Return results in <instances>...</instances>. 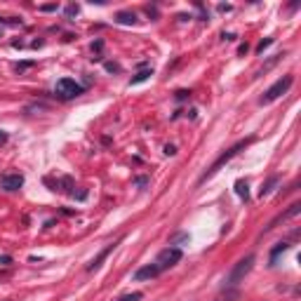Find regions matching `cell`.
<instances>
[{
  "label": "cell",
  "instance_id": "1",
  "mask_svg": "<svg viewBox=\"0 0 301 301\" xmlns=\"http://www.w3.org/2000/svg\"><path fill=\"white\" fill-rule=\"evenodd\" d=\"M249 144H252V139L238 141V144H236V146H233V149H228V150H226V153H221V155H219V158H216V160L212 162V167H210V170H207V172H205L203 177H200V179H198V183H205V181H207V179H212V177H214V174L219 172V170H221V167H224L226 162L231 160V158H236L238 153H240V150H242V149H247Z\"/></svg>",
  "mask_w": 301,
  "mask_h": 301
},
{
  "label": "cell",
  "instance_id": "2",
  "mask_svg": "<svg viewBox=\"0 0 301 301\" xmlns=\"http://www.w3.org/2000/svg\"><path fill=\"white\" fill-rule=\"evenodd\" d=\"M252 266H254V254H247L245 259H240L236 266L231 269V273H228V278H226V287H238L242 280L247 278V273L252 271Z\"/></svg>",
  "mask_w": 301,
  "mask_h": 301
},
{
  "label": "cell",
  "instance_id": "3",
  "mask_svg": "<svg viewBox=\"0 0 301 301\" xmlns=\"http://www.w3.org/2000/svg\"><path fill=\"white\" fill-rule=\"evenodd\" d=\"M83 92H85V87L80 85V83H75L73 78H61V80H57V85H54V94L61 99V101L80 97Z\"/></svg>",
  "mask_w": 301,
  "mask_h": 301
},
{
  "label": "cell",
  "instance_id": "4",
  "mask_svg": "<svg viewBox=\"0 0 301 301\" xmlns=\"http://www.w3.org/2000/svg\"><path fill=\"white\" fill-rule=\"evenodd\" d=\"M292 83H294V78H292V75H282V78H278V80H275V83L264 92V97L259 99V104H261V106H264V104H273L275 99H280L287 90H290Z\"/></svg>",
  "mask_w": 301,
  "mask_h": 301
},
{
  "label": "cell",
  "instance_id": "5",
  "mask_svg": "<svg viewBox=\"0 0 301 301\" xmlns=\"http://www.w3.org/2000/svg\"><path fill=\"white\" fill-rule=\"evenodd\" d=\"M181 249L179 247H165L158 254V259H155V266H158V271H167V269H172V266H177L179 261H181Z\"/></svg>",
  "mask_w": 301,
  "mask_h": 301
},
{
  "label": "cell",
  "instance_id": "6",
  "mask_svg": "<svg viewBox=\"0 0 301 301\" xmlns=\"http://www.w3.org/2000/svg\"><path fill=\"white\" fill-rule=\"evenodd\" d=\"M0 186H2V191L14 193V191H19L24 186V177L22 174H2L0 177Z\"/></svg>",
  "mask_w": 301,
  "mask_h": 301
},
{
  "label": "cell",
  "instance_id": "7",
  "mask_svg": "<svg viewBox=\"0 0 301 301\" xmlns=\"http://www.w3.org/2000/svg\"><path fill=\"white\" fill-rule=\"evenodd\" d=\"M301 212V203H294V205H290V210H287V212H285V214H280V216H275V219H273V221H271L269 226H266V231H264V233H269L271 228H275V226L278 224H282V221H287V219H292V216H297Z\"/></svg>",
  "mask_w": 301,
  "mask_h": 301
},
{
  "label": "cell",
  "instance_id": "8",
  "mask_svg": "<svg viewBox=\"0 0 301 301\" xmlns=\"http://www.w3.org/2000/svg\"><path fill=\"white\" fill-rule=\"evenodd\" d=\"M118 242H120V240H116L113 245H108L106 249H101V252H99V254H97V257H94V259H92V261H90V264H87V271H90V273H92V271H99V266L104 264V259H106L108 254L113 252V249L118 247Z\"/></svg>",
  "mask_w": 301,
  "mask_h": 301
},
{
  "label": "cell",
  "instance_id": "9",
  "mask_svg": "<svg viewBox=\"0 0 301 301\" xmlns=\"http://www.w3.org/2000/svg\"><path fill=\"white\" fill-rule=\"evenodd\" d=\"M160 275V271L155 264H146V266H141L137 273H134V280H153Z\"/></svg>",
  "mask_w": 301,
  "mask_h": 301
},
{
  "label": "cell",
  "instance_id": "10",
  "mask_svg": "<svg viewBox=\"0 0 301 301\" xmlns=\"http://www.w3.org/2000/svg\"><path fill=\"white\" fill-rule=\"evenodd\" d=\"M113 19H116V24H122V26H134V24H137V14L122 10V12H118Z\"/></svg>",
  "mask_w": 301,
  "mask_h": 301
},
{
  "label": "cell",
  "instance_id": "11",
  "mask_svg": "<svg viewBox=\"0 0 301 301\" xmlns=\"http://www.w3.org/2000/svg\"><path fill=\"white\" fill-rule=\"evenodd\" d=\"M280 183V177L278 174H273V177H269V181L261 183V188H259V198H266L269 193H273V188Z\"/></svg>",
  "mask_w": 301,
  "mask_h": 301
},
{
  "label": "cell",
  "instance_id": "12",
  "mask_svg": "<svg viewBox=\"0 0 301 301\" xmlns=\"http://www.w3.org/2000/svg\"><path fill=\"white\" fill-rule=\"evenodd\" d=\"M238 297H240V290H238V287H226L214 301H236Z\"/></svg>",
  "mask_w": 301,
  "mask_h": 301
},
{
  "label": "cell",
  "instance_id": "13",
  "mask_svg": "<svg viewBox=\"0 0 301 301\" xmlns=\"http://www.w3.org/2000/svg\"><path fill=\"white\" fill-rule=\"evenodd\" d=\"M236 193L242 198V200H249V186L245 179H238L236 181Z\"/></svg>",
  "mask_w": 301,
  "mask_h": 301
},
{
  "label": "cell",
  "instance_id": "14",
  "mask_svg": "<svg viewBox=\"0 0 301 301\" xmlns=\"http://www.w3.org/2000/svg\"><path fill=\"white\" fill-rule=\"evenodd\" d=\"M285 249H290V242H278L275 247L271 249V264H275V259H278V254H282Z\"/></svg>",
  "mask_w": 301,
  "mask_h": 301
},
{
  "label": "cell",
  "instance_id": "15",
  "mask_svg": "<svg viewBox=\"0 0 301 301\" xmlns=\"http://www.w3.org/2000/svg\"><path fill=\"white\" fill-rule=\"evenodd\" d=\"M150 75H153V71H141V73H137L132 80H129V85H139V83H144V80H149Z\"/></svg>",
  "mask_w": 301,
  "mask_h": 301
},
{
  "label": "cell",
  "instance_id": "16",
  "mask_svg": "<svg viewBox=\"0 0 301 301\" xmlns=\"http://www.w3.org/2000/svg\"><path fill=\"white\" fill-rule=\"evenodd\" d=\"M144 299V294L141 292H129V294H122L120 299H116V301H141Z\"/></svg>",
  "mask_w": 301,
  "mask_h": 301
},
{
  "label": "cell",
  "instance_id": "17",
  "mask_svg": "<svg viewBox=\"0 0 301 301\" xmlns=\"http://www.w3.org/2000/svg\"><path fill=\"white\" fill-rule=\"evenodd\" d=\"M33 66H35V61H19V64L14 66V71H17V73H24V71H29Z\"/></svg>",
  "mask_w": 301,
  "mask_h": 301
},
{
  "label": "cell",
  "instance_id": "18",
  "mask_svg": "<svg viewBox=\"0 0 301 301\" xmlns=\"http://www.w3.org/2000/svg\"><path fill=\"white\" fill-rule=\"evenodd\" d=\"M271 45H273V38H266V40H261V43H259V47H257V52H264V50H266V47H271Z\"/></svg>",
  "mask_w": 301,
  "mask_h": 301
},
{
  "label": "cell",
  "instance_id": "19",
  "mask_svg": "<svg viewBox=\"0 0 301 301\" xmlns=\"http://www.w3.org/2000/svg\"><path fill=\"white\" fill-rule=\"evenodd\" d=\"M78 10H80L78 5H68V7H66V14H68V17H75V14H78Z\"/></svg>",
  "mask_w": 301,
  "mask_h": 301
},
{
  "label": "cell",
  "instance_id": "20",
  "mask_svg": "<svg viewBox=\"0 0 301 301\" xmlns=\"http://www.w3.org/2000/svg\"><path fill=\"white\" fill-rule=\"evenodd\" d=\"M0 264H2V266H10V264H12V257L2 254V257H0Z\"/></svg>",
  "mask_w": 301,
  "mask_h": 301
},
{
  "label": "cell",
  "instance_id": "21",
  "mask_svg": "<svg viewBox=\"0 0 301 301\" xmlns=\"http://www.w3.org/2000/svg\"><path fill=\"white\" fill-rule=\"evenodd\" d=\"M247 50H249V45H247V43H242L240 47H238V54H247Z\"/></svg>",
  "mask_w": 301,
  "mask_h": 301
},
{
  "label": "cell",
  "instance_id": "22",
  "mask_svg": "<svg viewBox=\"0 0 301 301\" xmlns=\"http://www.w3.org/2000/svg\"><path fill=\"white\" fill-rule=\"evenodd\" d=\"M165 153H167V155H174V153H177V149H174L172 144H167V146H165Z\"/></svg>",
  "mask_w": 301,
  "mask_h": 301
},
{
  "label": "cell",
  "instance_id": "23",
  "mask_svg": "<svg viewBox=\"0 0 301 301\" xmlns=\"http://www.w3.org/2000/svg\"><path fill=\"white\" fill-rule=\"evenodd\" d=\"M106 71H120L118 64H111V61H106Z\"/></svg>",
  "mask_w": 301,
  "mask_h": 301
},
{
  "label": "cell",
  "instance_id": "24",
  "mask_svg": "<svg viewBox=\"0 0 301 301\" xmlns=\"http://www.w3.org/2000/svg\"><path fill=\"white\" fill-rule=\"evenodd\" d=\"M224 40H238L236 33H224Z\"/></svg>",
  "mask_w": 301,
  "mask_h": 301
},
{
  "label": "cell",
  "instance_id": "25",
  "mask_svg": "<svg viewBox=\"0 0 301 301\" xmlns=\"http://www.w3.org/2000/svg\"><path fill=\"white\" fill-rule=\"evenodd\" d=\"M40 10H43V12H52V10H57V5H43Z\"/></svg>",
  "mask_w": 301,
  "mask_h": 301
},
{
  "label": "cell",
  "instance_id": "26",
  "mask_svg": "<svg viewBox=\"0 0 301 301\" xmlns=\"http://www.w3.org/2000/svg\"><path fill=\"white\" fill-rule=\"evenodd\" d=\"M146 183H149V179H146V177H139V179H137V186H146Z\"/></svg>",
  "mask_w": 301,
  "mask_h": 301
},
{
  "label": "cell",
  "instance_id": "27",
  "mask_svg": "<svg viewBox=\"0 0 301 301\" xmlns=\"http://www.w3.org/2000/svg\"><path fill=\"white\" fill-rule=\"evenodd\" d=\"M5 141H7V132H2V129H0V144H5Z\"/></svg>",
  "mask_w": 301,
  "mask_h": 301
},
{
  "label": "cell",
  "instance_id": "28",
  "mask_svg": "<svg viewBox=\"0 0 301 301\" xmlns=\"http://www.w3.org/2000/svg\"><path fill=\"white\" fill-rule=\"evenodd\" d=\"M186 97H188V92H183V90L181 92H177V99H186Z\"/></svg>",
  "mask_w": 301,
  "mask_h": 301
}]
</instances>
